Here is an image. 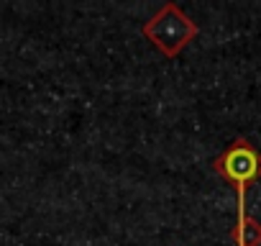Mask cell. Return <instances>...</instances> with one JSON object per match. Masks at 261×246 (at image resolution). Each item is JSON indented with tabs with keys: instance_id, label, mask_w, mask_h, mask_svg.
I'll use <instances>...</instances> for the list:
<instances>
[{
	"instance_id": "6da1fadb",
	"label": "cell",
	"mask_w": 261,
	"mask_h": 246,
	"mask_svg": "<svg viewBox=\"0 0 261 246\" xmlns=\"http://www.w3.org/2000/svg\"><path fill=\"white\" fill-rule=\"evenodd\" d=\"M215 175H220L225 182L236 187L238 198V215L246 213V195L253 182L261 180V152L248 141V139H236L228 144L215 159H213Z\"/></svg>"
},
{
	"instance_id": "7a4b0ae2",
	"label": "cell",
	"mask_w": 261,
	"mask_h": 246,
	"mask_svg": "<svg viewBox=\"0 0 261 246\" xmlns=\"http://www.w3.org/2000/svg\"><path fill=\"white\" fill-rule=\"evenodd\" d=\"M200 34L197 23L177 6V3H164L146 23H144V36L167 57L174 59L179 57L190 41Z\"/></svg>"
},
{
	"instance_id": "3957f363",
	"label": "cell",
	"mask_w": 261,
	"mask_h": 246,
	"mask_svg": "<svg viewBox=\"0 0 261 246\" xmlns=\"http://www.w3.org/2000/svg\"><path fill=\"white\" fill-rule=\"evenodd\" d=\"M230 238L236 246H261V223L253 215L243 213V215H238V220L230 231Z\"/></svg>"
}]
</instances>
